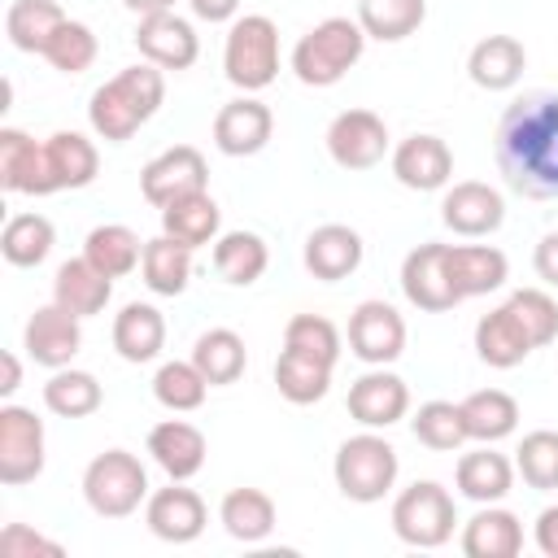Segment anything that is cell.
I'll return each mask as SVG.
<instances>
[{
    "instance_id": "6da1fadb",
    "label": "cell",
    "mask_w": 558,
    "mask_h": 558,
    "mask_svg": "<svg viewBox=\"0 0 558 558\" xmlns=\"http://www.w3.org/2000/svg\"><path fill=\"white\" fill-rule=\"evenodd\" d=\"M497 170L510 192L527 201L558 196V92L536 87L506 105L493 135Z\"/></svg>"
},
{
    "instance_id": "7a4b0ae2",
    "label": "cell",
    "mask_w": 558,
    "mask_h": 558,
    "mask_svg": "<svg viewBox=\"0 0 558 558\" xmlns=\"http://www.w3.org/2000/svg\"><path fill=\"white\" fill-rule=\"evenodd\" d=\"M554 340H558V301L541 288L510 292L497 310H488L475 323V353L493 371H510Z\"/></svg>"
},
{
    "instance_id": "3957f363",
    "label": "cell",
    "mask_w": 558,
    "mask_h": 558,
    "mask_svg": "<svg viewBox=\"0 0 558 558\" xmlns=\"http://www.w3.org/2000/svg\"><path fill=\"white\" fill-rule=\"evenodd\" d=\"M161 100H166V70L153 61H140L118 70L109 83L92 92L87 122L105 144H122L161 109Z\"/></svg>"
},
{
    "instance_id": "277c9868",
    "label": "cell",
    "mask_w": 558,
    "mask_h": 558,
    "mask_svg": "<svg viewBox=\"0 0 558 558\" xmlns=\"http://www.w3.org/2000/svg\"><path fill=\"white\" fill-rule=\"evenodd\" d=\"M362 48H366V31L357 26V17H323L296 39L292 74L305 87H331L362 61Z\"/></svg>"
},
{
    "instance_id": "5b68a950",
    "label": "cell",
    "mask_w": 558,
    "mask_h": 558,
    "mask_svg": "<svg viewBox=\"0 0 558 558\" xmlns=\"http://www.w3.org/2000/svg\"><path fill=\"white\" fill-rule=\"evenodd\" d=\"M397 471H401L397 449H392L384 436H375V427L362 432V436H349V440L336 449V462H331L336 488H340L349 501H357V506L384 501V497L392 493V484H397Z\"/></svg>"
},
{
    "instance_id": "8992f818",
    "label": "cell",
    "mask_w": 558,
    "mask_h": 558,
    "mask_svg": "<svg viewBox=\"0 0 558 558\" xmlns=\"http://www.w3.org/2000/svg\"><path fill=\"white\" fill-rule=\"evenodd\" d=\"M222 70H227V83L248 92V96L270 87L275 74H279V26L266 13L235 17L231 31H227Z\"/></svg>"
},
{
    "instance_id": "52a82bcc",
    "label": "cell",
    "mask_w": 558,
    "mask_h": 558,
    "mask_svg": "<svg viewBox=\"0 0 558 558\" xmlns=\"http://www.w3.org/2000/svg\"><path fill=\"white\" fill-rule=\"evenodd\" d=\"M83 501L100 519H126L148 501V471L126 449H105L83 471Z\"/></svg>"
},
{
    "instance_id": "ba28073f",
    "label": "cell",
    "mask_w": 558,
    "mask_h": 558,
    "mask_svg": "<svg viewBox=\"0 0 558 558\" xmlns=\"http://www.w3.org/2000/svg\"><path fill=\"white\" fill-rule=\"evenodd\" d=\"M453 523H458L453 497L436 480H414L392 501V532L414 549H440L453 536Z\"/></svg>"
},
{
    "instance_id": "9c48e42d",
    "label": "cell",
    "mask_w": 558,
    "mask_h": 558,
    "mask_svg": "<svg viewBox=\"0 0 558 558\" xmlns=\"http://www.w3.org/2000/svg\"><path fill=\"white\" fill-rule=\"evenodd\" d=\"M44 471V418L35 410L4 401L0 405V484L22 488Z\"/></svg>"
},
{
    "instance_id": "30bf717a",
    "label": "cell",
    "mask_w": 558,
    "mask_h": 558,
    "mask_svg": "<svg viewBox=\"0 0 558 558\" xmlns=\"http://www.w3.org/2000/svg\"><path fill=\"white\" fill-rule=\"evenodd\" d=\"M401 292L414 310H427V314H445V310L462 305L453 275H449V244L427 240V244L410 248L401 262Z\"/></svg>"
},
{
    "instance_id": "8fae6325",
    "label": "cell",
    "mask_w": 558,
    "mask_h": 558,
    "mask_svg": "<svg viewBox=\"0 0 558 558\" xmlns=\"http://www.w3.org/2000/svg\"><path fill=\"white\" fill-rule=\"evenodd\" d=\"M205 183H209V166H205L201 148H192V144H174V148L157 153V157L140 170V192H144V201L157 205V209H166V205L179 201V196L205 192Z\"/></svg>"
},
{
    "instance_id": "7c38bea8",
    "label": "cell",
    "mask_w": 558,
    "mask_h": 558,
    "mask_svg": "<svg viewBox=\"0 0 558 558\" xmlns=\"http://www.w3.org/2000/svg\"><path fill=\"white\" fill-rule=\"evenodd\" d=\"M327 153L340 170H371L388 153V126L371 109H344L327 126Z\"/></svg>"
},
{
    "instance_id": "4fadbf2b",
    "label": "cell",
    "mask_w": 558,
    "mask_h": 558,
    "mask_svg": "<svg viewBox=\"0 0 558 558\" xmlns=\"http://www.w3.org/2000/svg\"><path fill=\"white\" fill-rule=\"evenodd\" d=\"M144 523H148V532H153L157 541H166V545H192V541L205 532L209 510H205V501H201L196 488H187L183 480H170V488L148 493V501H144Z\"/></svg>"
},
{
    "instance_id": "5bb4252c",
    "label": "cell",
    "mask_w": 558,
    "mask_h": 558,
    "mask_svg": "<svg viewBox=\"0 0 558 558\" xmlns=\"http://www.w3.org/2000/svg\"><path fill=\"white\" fill-rule=\"evenodd\" d=\"M349 349L366 366H388L405 353V318L388 301H362L349 314Z\"/></svg>"
},
{
    "instance_id": "9a60e30c",
    "label": "cell",
    "mask_w": 558,
    "mask_h": 558,
    "mask_svg": "<svg viewBox=\"0 0 558 558\" xmlns=\"http://www.w3.org/2000/svg\"><path fill=\"white\" fill-rule=\"evenodd\" d=\"M135 48H140L144 61H153V65H161V70H192L196 57H201V39H196L192 22L179 17L174 9L140 17V26H135Z\"/></svg>"
},
{
    "instance_id": "2e32d148",
    "label": "cell",
    "mask_w": 558,
    "mask_h": 558,
    "mask_svg": "<svg viewBox=\"0 0 558 558\" xmlns=\"http://www.w3.org/2000/svg\"><path fill=\"white\" fill-rule=\"evenodd\" d=\"M270 135H275V113L248 92L227 100L214 118V148L227 157H253L270 144Z\"/></svg>"
},
{
    "instance_id": "e0dca14e",
    "label": "cell",
    "mask_w": 558,
    "mask_h": 558,
    "mask_svg": "<svg viewBox=\"0 0 558 558\" xmlns=\"http://www.w3.org/2000/svg\"><path fill=\"white\" fill-rule=\"evenodd\" d=\"M22 349L31 353V362L48 366V371H61L74 362V353L83 349V327L70 310H61L57 301L52 305H39L31 318H26V331H22Z\"/></svg>"
},
{
    "instance_id": "ac0fdd59",
    "label": "cell",
    "mask_w": 558,
    "mask_h": 558,
    "mask_svg": "<svg viewBox=\"0 0 558 558\" xmlns=\"http://www.w3.org/2000/svg\"><path fill=\"white\" fill-rule=\"evenodd\" d=\"M0 187L17 196H52L48 148L17 126H0Z\"/></svg>"
},
{
    "instance_id": "d6986e66",
    "label": "cell",
    "mask_w": 558,
    "mask_h": 558,
    "mask_svg": "<svg viewBox=\"0 0 558 558\" xmlns=\"http://www.w3.org/2000/svg\"><path fill=\"white\" fill-rule=\"evenodd\" d=\"M440 218L453 235H466V240H480V235H493L501 222H506V201L497 187L480 183V179H466V183H453L440 201Z\"/></svg>"
},
{
    "instance_id": "ffe728a7",
    "label": "cell",
    "mask_w": 558,
    "mask_h": 558,
    "mask_svg": "<svg viewBox=\"0 0 558 558\" xmlns=\"http://www.w3.org/2000/svg\"><path fill=\"white\" fill-rule=\"evenodd\" d=\"M392 174L410 192H440L453 179V153L440 135H405L392 148Z\"/></svg>"
},
{
    "instance_id": "44dd1931",
    "label": "cell",
    "mask_w": 558,
    "mask_h": 558,
    "mask_svg": "<svg viewBox=\"0 0 558 558\" xmlns=\"http://www.w3.org/2000/svg\"><path fill=\"white\" fill-rule=\"evenodd\" d=\"M405 410H410V388L401 375H392L384 366H371L349 388V414L362 427H392L405 418Z\"/></svg>"
},
{
    "instance_id": "7402d4cb",
    "label": "cell",
    "mask_w": 558,
    "mask_h": 558,
    "mask_svg": "<svg viewBox=\"0 0 558 558\" xmlns=\"http://www.w3.org/2000/svg\"><path fill=\"white\" fill-rule=\"evenodd\" d=\"M362 253H366V244H362V235L353 227L323 222L305 240V270L314 279H323V283H340L362 266Z\"/></svg>"
},
{
    "instance_id": "603a6c76",
    "label": "cell",
    "mask_w": 558,
    "mask_h": 558,
    "mask_svg": "<svg viewBox=\"0 0 558 558\" xmlns=\"http://www.w3.org/2000/svg\"><path fill=\"white\" fill-rule=\"evenodd\" d=\"M148 453L170 480H192L205 466L209 445H205V432L192 427L187 418H166L148 432Z\"/></svg>"
},
{
    "instance_id": "cb8c5ba5",
    "label": "cell",
    "mask_w": 558,
    "mask_h": 558,
    "mask_svg": "<svg viewBox=\"0 0 558 558\" xmlns=\"http://www.w3.org/2000/svg\"><path fill=\"white\" fill-rule=\"evenodd\" d=\"M453 484H458V493L466 501L493 506V501H501L514 488V462L506 453H497L493 445H480V449H471V453L458 458Z\"/></svg>"
},
{
    "instance_id": "d4e9b609",
    "label": "cell",
    "mask_w": 558,
    "mask_h": 558,
    "mask_svg": "<svg viewBox=\"0 0 558 558\" xmlns=\"http://www.w3.org/2000/svg\"><path fill=\"white\" fill-rule=\"evenodd\" d=\"M113 296V279L105 270H96L87 257H70L57 266V279H52V301L61 310H70L74 318H92L109 305Z\"/></svg>"
},
{
    "instance_id": "484cf974",
    "label": "cell",
    "mask_w": 558,
    "mask_h": 558,
    "mask_svg": "<svg viewBox=\"0 0 558 558\" xmlns=\"http://www.w3.org/2000/svg\"><path fill=\"white\" fill-rule=\"evenodd\" d=\"M523 65H527V52L514 35H484L466 57V74L484 92H510L523 78Z\"/></svg>"
},
{
    "instance_id": "4316f807",
    "label": "cell",
    "mask_w": 558,
    "mask_h": 558,
    "mask_svg": "<svg viewBox=\"0 0 558 558\" xmlns=\"http://www.w3.org/2000/svg\"><path fill=\"white\" fill-rule=\"evenodd\" d=\"M523 549V523L519 514L493 506H480L462 527V554L466 558H514Z\"/></svg>"
},
{
    "instance_id": "83f0119b",
    "label": "cell",
    "mask_w": 558,
    "mask_h": 558,
    "mask_svg": "<svg viewBox=\"0 0 558 558\" xmlns=\"http://www.w3.org/2000/svg\"><path fill=\"white\" fill-rule=\"evenodd\" d=\"M113 349L122 362H153L166 349V318L148 301H126L113 318Z\"/></svg>"
},
{
    "instance_id": "f1b7e54d",
    "label": "cell",
    "mask_w": 558,
    "mask_h": 558,
    "mask_svg": "<svg viewBox=\"0 0 558 558\" xmlns=\"http://www.w3.org/2000/svg\"><path fill=\"white\" fill-rule=\"evenodd\" d=\"M449 275H453L458 296L466 301V296L497 292L510 275V262L493 244H449Z\"/></svg>"
},
{
    "instance_id": "f546056e",
    "label": "cell",
    "mask_w": 558,
    "mask_h": 558,
    "mask_svg": "<svg viewBox=\"0 0 558 558\" xmlns=\"http://www.w3.org/2000/svg\"><path fill=\"white\" fill-rule=\"evenodd\" d=\"M44 148H48V174H52V187L57 192H78V187H87L92 179H96V170H100V153H96V144L87 140V135H78V131H57V135H48L44 140Z\"/></svg>"
},
{
    "instance_id": "4dcf8cb0",
    "label": "cell",
    "mask_w": 558,
    "mask_h": 558,
    "mask_svg": "<svg viewBox=\"0 0 558 558\" xmlns=\"http://www.w3.org/2000/svg\"><path fill=\"white\" fill-rule=\"evenodd\" d=\"M266 266H270V248L257 231H227L214 240V270L222 283L248 288L266 275Z\"/></svg>"
},
{
    "instance_id": "1f68e13d",
    "label": "cell",
    "mask_w": 558,
    "mask_h": 558,
    "mask_svg": "<svg viewBox=\"0 0 558 558\" xmlns=\"http://www.w3.org/2000/svg\"><path fill=\"white\" fill-rule=\"evenodd\" d=\"M192 253L187 244H179L174 235H157V240H144V257H140V275L148 283V292L157 296H179L192 279Z\"/></svg>"
},
{
    "instance_id": "d6a6232c",
    "label": "cell",
    "mask_w": 558,
    "mask_h": 558,
    "mask_svg": "<svg viewBox=\"0 0 558 558\" xmlns=\"http://www.w3.org/2000/svg\"><path fill=\"white\" fill-rule=\"evenodd\" d=\"M275 388L292 405H314L331 388V362H318V357L283 344V353L275 357Z\"/></svg>"
},
{
    "instance_id": "836d02e7",
    "label": "cell",
    "mask_w": 558,
    "mask_h": 558,
    "mask_svg": "<svg viewBox=\"0 0 558 558\" xmlns=\"http://www.w3.org/2000/svg\"><path fill=\"white\" fill-rule=\"evenodd\" d=\"M218 222H222V209L209 192H192V196H179L161 209V231L174 235L179 244L187 248H201L209 240H218Z\"/></svg>"
},
{
    "instance_id": "e575fe53",
    "label": "cell",
    "mask_w": 558,
    "mask_h": 558,
    "mask_svg": "<svg viewBox=\"0 0 558 558\" xmlns=\"http://www.w3.org/2000/svg\"><path fill=\"white\" fill-rule=\"evenodd\" d=\"M192 362H196V371L209 379V388H227V384H235V379L244 375L248 353H244V340H240L231 327H209V331L196 336Z\"/></svg>"
},
{
    "instance_id": "d590c367",
    "label": "cell",
    "mask_w": 558,
    "mask_h": 558,
    "mask_svg": "<svg viewBox=\"0 0 558 558\" xmlns=\"http://www.w3.org/2000/svg\"><path fill=\"white\" fill-rule=\"evenodd\" d=\"M458 405H462V418H466V436L480 440V445H497L519 427V401L501 388H480Z\"/></svg>"
},
{
    "instance_id": "8d00e7d4",
    "label": "cell",
    "mask_w": 558,
    "mask_h": 558,
    "mask_svg": "<svg viewBox=\"0 0 558 558\" xmlns=\"http://www.w3.org/2000/svg\"><path fill=\"white\" fill-rule=\"evenodd\" d=\"M83 257H87L96 270H105L109 279H122V275H131V270L140 266L144 240H140L131 227H122V222H100V227L87 231Z\"/></svg>"
},
{
    "instance_id": "74e56055",
    "label": "cell",
    "mask_w": 558,
    "mask_h": 558,
    "mask_svg": "<svg viewBox=\"0 0 558 558\" xmlns=\"http://www.w3.org/2000/svg\"><path fill=\"white\" fill-rule=\"evenodd\" d=\"M218 519L227 527L231 541H244V545H257L275 532V501L262 493V488H231L218 506Z\"/></svg>"
},
{
    "instance_id": "f35d334b",
    "label": "cell",
    "mask_w": 558,
    "mask_h": 558,
    "mask_svg": "<svg viewBox=\"0 0 558 558\" xmlns=\"http://www.w3.org/2000/svg\"><path fill=\"white\" fill-rule=\"evenodd\" d=\"M427 17V0H357V26L366 39L401 44L410 39Z\"/></svg>"
},
{
    "instance_id": "ab89813d",
    "label": "cell",
    "mask_w": 558,
    "mask_h": 558,
    "mask_svg": "<svg viewBox=\"0 0 558 558\" xmlns=\"http://www.w3.org/2000/svg\"><path fill=\"white\" fill-rule=\"evenodd\" d=\"M61 22L65 13L57 0H13L4 13V35L17 52H44Z\"/></svg>"
},
{
    "instance_id": "60d3db41",
    "label": "cell",
    "mask_w": 558,
    "mask_h": 558,
    "mask_svg": "<svg viewBox=\"0 0 558 558\" xmlns=\"http://www.w3.org/2000/svg\"><path fill=\"white\" fill-rule=\"evenodd\" d=\"M105 401L100 392V379L92 371H74V366H61L48 375L44 384V405L57 414V418H87L96 414Z\"/></svg>"
},
{
    "instance_id": "b9f144b4",
    "label": "cell",
    "mask_w": 558,
    "mask_h": 558,
    "mask_svg": "<svg viewBox=\"0 0 558 558\" xmlns=\"http://www.w3.org/2000/svg\"><path fill=\"white\" fill-rule=\"evenodd\" d=\"M52 244H57V231H52V222H48L44 214H13V218L4 222V231H0V253H4V262H9V266H22V270L39 266V262L52 253Z\"/></svg>"
},
{
    "instance_id": "7bdbcfd3",
    "label": "cell",
    "mask_w": 558,
    "mask_h": 558,
    "mask_svg": "<svg viewBox=\"0 0 558 558\" xmlns=\"http://www.w3.org/2000/svg\"><path fill=\"white\" fill-rule=\"evenodd\" d=\"M153 397L157 405L174 410V414H187V410H201L205 397H209V379L196 371V362H161L157 375H153Z\"/></svg>"
},
{
    "instance_id": "ee69618b",
    "label": "cell",
    "mask_w": 558,
    "mask_h": 558,
    "mask_svg": "<svg viewBox=\"0 0 558 558\" xmlns=\"http://www.w3.org/2000/svg\"><path fill=\"white\" fill-rule=\"evenodd\" d=\"M414 427V440L436 449V453H449V449H462L471 436H466V418H462V405L453 401H423L410 418Z\"/></svg>"
},
{
    "instance_id": "f6af8a7d",
    "label": "cell",
    "mask_w": 558,
    "mask_h": 558,
    "mask_svg": "<svg viewBox=\"0 0 558 558\" xmlns=\"http://www.w3.org/2000/svg\"><path fill=\"white\" fill-rule=\"evenodd\" d=\"M514 471L523 475L527 488L554 493L558 488V432H549V427L527 432L514 449Z\"/></svg>"
},
{
    "instance_id": "bcb514c9",
    "label": "cell",
    "mask_w": 558,
    "mask_h": 558,
    "mask_svg": "<svg viewBox=\"0 0 558 558\" xmlns=\"http://www.w3.org/2000/svg\"><path fill=\"white\" fill-rule=\"evenodd\" d=\"M96 52H100V48H96V35H92V26H87V22H74V17H65L39 57H44L52 70H61V74H83V70L96 61Z\"/></svg>"
},
{
    "instance_id": "7dc6e473",
    "label": "cell",
    "mask_w": 558,
    "mask_h": 558,
    "mask_svg": "<svg viewBox=\"0 0 558 558\" xmlns=\"http://www.w3.org/2000/svg\"><path fill=\"white\" fill-rule=\"evenodd\" d=\"M283 344H288V349H301V353H310V357H318V362H331V366L340 362V331H336V323L323 318V314H296V318H288Z\"/></svg>"
},
{
    "instance_id": "c3c4849f",
    "label": "cell",
    "mask_w": 558,
    "mask_h": 558,
    "mask_svg": "<svg viewBox=\"0 0 558 558\" xmlns=\"http://www.w3.org/2000/svg\"><path fill=\"white\" fill-rule=\"evenodd\" d=\"M0 554L4 558H26V554H61V545L57 541H48V536H39V532H31L26 523H9L4 532H0Z\"/></svg>"
},
{
    "instance_id": "681fc988",
    "label": "cell",
    "mask_w": 558,
    "mask_h": 558,
    "mask_svg": "<svg viewBox=\"0 0 558 558\" xmlns=\"http://www.w3.org/2000/svg\"><path fill=\"white\" fill-rule=\"evenodd\" d=\"M532 266H536V275H541L549 288H558V231L541 235V244H536V253H532Z\"/></svg>"
},
{
    "instance_id": "f907efd6",
    "label": "cell",
    "mask_w": 558,
    "mask_h": 558,
    "mask_svg": "<svg viewBox=\"0 0 558 558\" xmlns=\"http://www.w3.org/2000/svg\"><path fill=\"white\" fill-rule=\"evenodd\" d=\"M536 549L545 558H558V506H545L536 514Z\"/></svg>"
},
{
    "instance_id": "816d5d0a",
    "label": "cell",
    "mask_w": 558,
    "mask_h": 558,
    "mask_svg": "<svg viewBox=\"0 0 558 558\" xmlns=\"http://www.w3.org/2000/svg\"><path fill=\"white\" fill-rule=\"evenodd\" d=\"M201 22H231L240 13V0H187Z\"/></svg>"
},
{
    "instance_id": "f5cc1de1",
    "label": "cell",
    "mask_w": 558,
    "mask_h": 558,
    "mask_svg": "<svg viewBox=\"0 0 558 558\" xmlns=\"http://www.w3.org/2000/svg\"><path fill=\"white\" fill-rule=\"evenodd\" d=\"M0 362H4V379H0V397H13V392L22 388V362H17L13 353H4Z\"/></svg>"
},
{
    "instance_id": "db71d44e",
    "label": "cell",
    "mask_w": 558,
    "mask_h": 558,
    "mask_svg": "<svg viewBox=\"0 0 558 558\" xmlns=\"http://www.w3.org/2000/svg\"><path fill=\"white\" fill-rule=\"evenodd\" d=\"M131 13H140V17H148V13H166V9H174V0H122Z\"/></svg>"
}]
</instances>
